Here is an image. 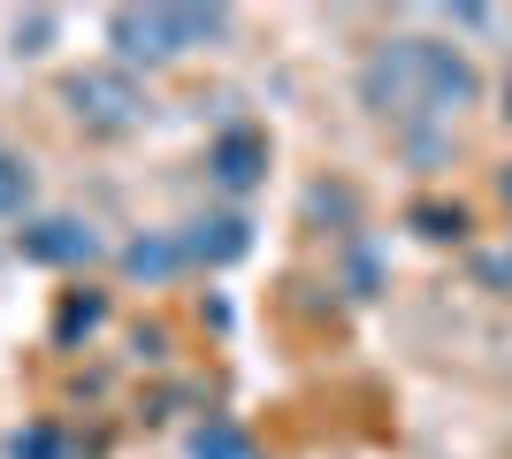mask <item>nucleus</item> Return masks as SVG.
<instances>
[{
    "mask_svg": "<svg viewBox=\"0 0 512 459\" xmlns=\"http://www.w3.org/2000/svg\"><path fill=\"white\" fill-rule=\"evenodd\" d=\"M352 92H360V108L375 115V123L421 138V131L459 123V115L482 100V69L451 39H375L360 77H352Z\"/></svg>",
    "mask_w": 512,
    "mask_h": 459,
    "instance_id": "1",
    "label": "nucleus"
},
{
    "mask_svg": "<svg viewBox=\"0 0 512 459\" xmlns=\"http://www.w3.org/2000/svg\"><path fill=\"white\" fill-rule=\"evenodd\" d=\"M230 8H199V0H146V8H107L100 16V39H107V62L130 69V77H153V69H176L207 54V46L230 39Z\"/></svg>",
    "mask_w": 512,
    "mask_h": 459,
    "instance_id": "2",
    "label": "nucleus"
},
{
    "mask_svg": "<svg viewBox=\"0 0 512 459\" xmlns=\"http://www.w3.org/2000/svg\"><path fill=\"white\" fill-rule=\"evenodd\" d=\"M54 100H62V115L85 138H130V131H146V115H153L146 77H130V69H115V62L69 69L62 85H54Z\"/></svg>",
    "mask_w": 512,
    "mask_h": 459,
    "instance_id": "3",
    "label": "nucleus"
},
{
    "mask_svg": "<svg viewBox=\"0 0 512 459\" xmlns=\"http://www.w3.org/2000/svg\"><path fill=\"white\" fill-rule=\"evenodd\" d=\"M16 253L31 268H100L107 238H100V222H85V215H31L16 230Z\"/></svg>",
    "mask_w": 512,
    "mask_h": 459,
    "instance_id": "4",
    "label": "nucleus"
},
{
    "mask_svg": "<svg viewBox=\"0 0 512 459\" xmlns=\"http://www.w3.org/2000/svg\"><path fill=\"white\" fill-rule=\"evenodd\" d=\"M176 245H184V268H230L253 253V222L237 215V207H214V215H192L184 230H176Z\"/></svg>",
    "mask_w": 512,
    "mask_h": 459,
    "instance_id": "5",
    "label": "nucleus"
},
{
    "mask_svg": "<svg viewBox=\"0 0 512 459\" xmlns=\"http://www.w3.org/2000/svg\"><path fill=\"white\" fill-rule=\"evenodd\" d=\"M207 176H214L230 199L260 192V184H268V131H253V123H230V131L207 146Z\"/></svg>",
    "mask_w": 512,
    "mask_h": 459,
    "instance_id": "6",
    "label": "nucleus"
},
{
    "mask_svg": "<svg viewBox=\"0 0 512 459\" xmlns=\"http://www.w3.org/2000/svg\"><path fill=\"white\" fill-rule=\"evenodd\" d=\"M115 268H123L130 284L161 291V284H176V276H184V245H176V230H146V238H130L123 253H115Z\"/></svg>",
    "mask_w": 512,
    "mask_h": 459,
    "instance_id": "7",
    "label": "nucleus"
},
{
    "mask_svg": "<svg viewBox=\"0 0 512 459\" xmlns=\"http://www.w3.org/2000/svg\"><path fill=\"white\" fill-rule=\"evenodd\" d=\"M184 459H268V452H260V437L245 429V421L199 414L192 429H184Z\"/></svg>",
    "mask_w": 512,
    "mask_h": 459,
    "instance_id": "8",
    "label": "nucleus"
},
{
    "mask_svg": "<svg viewBox=\"0 0 512 459\" xmlns=\"http://www.w3.org/2000/svg\"><path fill=\"white\" fill-rule=\"evenodd\" d=\"M8 459H100V444L85 429H69V421H23L8 437Z\"/></svg>",
    "mask_w": 512,
    "mask_h": 459,
    "instance_id": "9",
    "label": "nucleus"
},
{
    "mask_svg": "<svg viewBox=\"0 0 512 459\" xmlns=\"http://www.w3.org/2000/svg\"><path fill=\"white\" fill-rule=\"evenodd\" d=\"M31 199H39V169H31V153L0 138V222H31Z\"/></svg>",
    "mask_w": 512,
    "mask_h": 459,
    "instance_id": "10",
    "label": "nucleus"
},
{
    "mask_svg": "<svg viewBox=\"0 0 512 459\" xmlns=\"http://www.w3.org/2000/svg\"><path fill=\"white\" fill-rule=\"evenodd\" d=\"M406 222L421 230V238H436V245H444V238H467V207H459V199H451V207H444V199H421Z\"/></svg>",
    "mask_w": 512,
    "mask_h": 459,
    "instance_id": "11",
    "label": "nucleus"
},
{
    "mask_svg": "<svg viewBox=\"0 0 512 459\" xmlns=\"http://www.w3.org/2000/svg\"><path fill=\"white\" fill-rule=\"evenodd\" d=\"M474 284L490 291V299H512V238H497V245L474 253Z\"/></svg>",
    "mask_w": 512,
    "mask_h": 459,
    "instance_id": "12",
    "label": "nucleus"
},
{
    "mask_svg": "<svg viewBox=\"0 0 512 459\" xmlns=\"http://www.w3.org/2000/svg\"><path fill=\"white\" fill-rule=\"evenodd\" d=\"M100 314H107V299H100V291H92V299H62V322H54V337L69 345L77 329H100Z\"/></svg>",
    "mask_w": 512,
    "mask_h": 459,
    "instance_id": "13",
    "label": "nucleus"
},
{
    "mask_svg": "<svg viewBox=\"0 0 512 459\" xmlns=\"http://www.w3.org/2000/svg\"><path fill=\"white\" fill-rule=\"evenodd\" d=\"M497 199H505V215H512V161L497 169Z\"/></svg>",
    "mask_w": 512,
    "mask_h": 459,
    "instance_id": "14",
    "label": "nucleus"
},
{
    "mask_svg": "<svg viewBox=\"0 0 512 459\" xmlns=\"http://www.w3.org/2000/svg\"><path fill=\"white\" fill-rule=\"evenodd\" d=\"M497 100H505V108H497V115H505V123H512V69H505V85H497Z\"/></svg>",
    "mask_w": 512,
    "mask_h": 459,
    "instance_id": "15",
    "label": "nucleus"
}]
</instances>
